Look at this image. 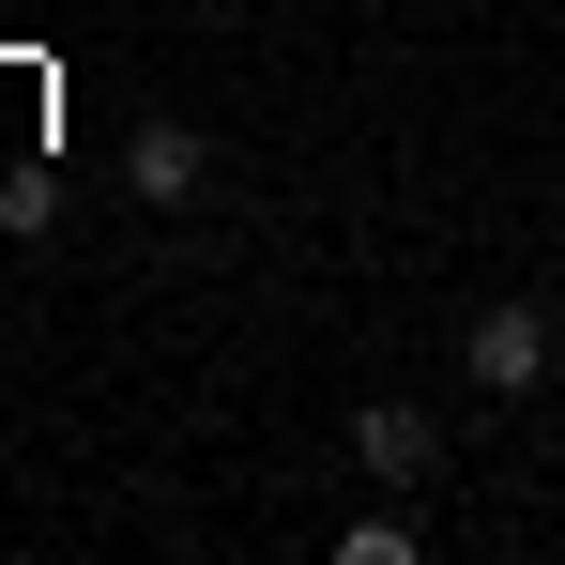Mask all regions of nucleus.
Wrapping results in <instances>:
<instances>
[{
  "label": "nucleus",
  "mask_w": 565,
  "mask_h": 565,
  "mask_svg": "<svg viewBox=\"0 0 565 565\" xmlns=\"http://www.w3.org/2000/svg\"><path fill=\"white\" fill-rule=\"evenodd\" d=\"M459 367L489 382V397H535V382H551V321H535V306H489L459 337Z\"/></svg>",
  "instance_id": "1"
},
{
  "label": "nucleus",
  "mask_w": 565,
  "mask_h": 565,
  "mask_svg": "<svg viewBox=\"0 0 565 565\" xmlns=\"http://www.w3.org/2000/svg\"><path fill=\"white\" fill-rule=\"evenodd\" d=\"M352 459H367V489H413V473H444V428H428L413 397H367V413H352Z\"/></svg>",
  "instance_id": "2"
},
{
  "label": "nucleus",
  "mask_w": 565,
  "mask_h": 565,
  "mask_svg": "<svg viewBox=\"0 0 565 565\" xmlns=\"http://www.w3.org/2000/svg\"><path fill=\"white\" fill-rule=\"evenodd\" d=\"M337 551H352V565H413V520H397V504H367V520H352Z\"/></svg>",
  "instance_id": "4"
},
{
  "label": "nucleus",
  "mask_w": 565,
  "mask_h": 565,
  "mask_svg": "<svg viewBox=\"0 0 565 565\" xmlns=\"http://www.w3.org/2000/svg\"><path fill=\"white\" fill-rule=\"evenodd\" d=\"M199 169H214L199 122H138V138H122V184H138V199H199Z\"/></svg>",
  "instance_id": "3"
}]
</instances>
